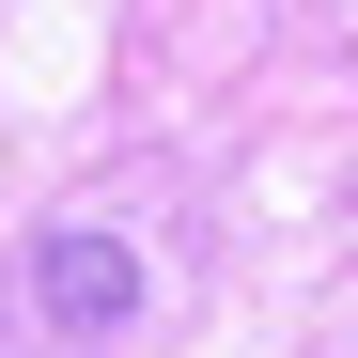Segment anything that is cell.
<instances>
[{
	"instance_id": "obj_1",
	"label": "cell",
	"mask_w": 358,
	"mask_h": 358,
	"mask_svg": "<svg viewBox=\"0 0 358 358\" xmlns=\"http://www.w3.org/2000/svg\"><path fill=\"white\" fill-rule=\"evenodd\" d=\"M31 296H47L63 343H109V327L141 312V265L109 250V234H47V250H31Z\"/></svg>"
}]
</instances>
